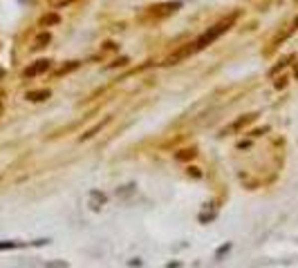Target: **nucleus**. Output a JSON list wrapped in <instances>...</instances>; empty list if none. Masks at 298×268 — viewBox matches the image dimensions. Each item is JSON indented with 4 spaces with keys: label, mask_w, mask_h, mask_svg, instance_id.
<instances>
[{
    "label": "nucleus",
    "mask_w": 298,
    "mask_h": 268,
    "mask_svg": "<svg viewBox=\"0 0 298 268\" xmlns=\"http://www.w3.org/2000/svg\"><path fill=\"white\" fill-rule=\"evenodd\" d=\"M231 27V20H226V22H220V25H215V27H211L208 31H204L202 36H199L198 40H195L191 47H186V49H182L180 54H175V56H171L168 58V63H175V61H180V58H184V56H189V54H195V52H199V49H204V47H208L211 43H215L217 38H220L222 34H224L226 29Z\"/></svg>",
    "instance_id": "1"
},
{
    "label": "nucleus",
    "mask_w": 298,
    "mask_h": 268,
    "mask_svg": "<svg viewBox=\"0 0 298 268\" xmlns=\"http://www.w3.org/2000/svg\"><path fill=\"white\" fill-rule=\"evenodd\" d=\"M50 69V61H36V63H32V65L27 67V69L23 71V76L25 78H34V76H38V74H43V71H47Z\"/></svg>",
    "instance_id": "2"
},
{
    "label": "nucleus",
    "mask_w": 298,
    "mask_h": 268,
    "mask_svg": "<svg viewBox=\"0 0 298 268\" xmlns=\"http://www.w3.org/2000/svg\"><path fill=\"white\" fill-rule=\"evenodd\" d=\"M47 96H50V92H29L27 94L29 101H45Z\"/></svg>",
    "instance_id": "3"
},
{
    "label": "nucleus",
    "mask_w": 298,
    "mask_h": 268,
    "mask_svg": "<svg viewBox=\"0 0 298 268\" xmlns=\"http://www.w3.org/2000/svg\"><path fill=\"white\" fill-rule=\"evenodd\" d=\"M47 40H50V34H43L41 38L36 40V47H45V45H43V43H47Z\"/></svg>",
    "instance_id": "4"
},
{
    "label": "nucleus",
    "mask_w": 298,
    "mask_h": 268,
    "mask_svg": "<svg viewBox=\"0 0 298 268\" xmlns=\"http://www.w3.org/2000/svg\"><path fill=\"white\" fill-rule=\"evenodd\" d=\"M294 29H298V18H296V20H294Z\"/></svg>",
    "instance_id": "5"
}]
</instances>
